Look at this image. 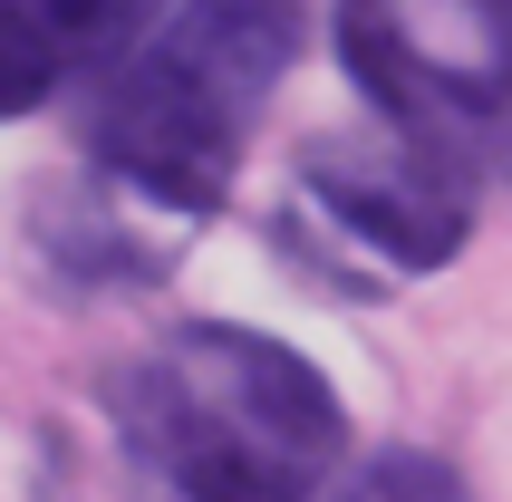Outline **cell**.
<instances>
[{"instance_id":"obj_1","label":"cell","mask_w":512,"mask_h":502,"mask_svg":"<svg viewBox=\"0 0 512 502\" xmlns=\"http://www.w3.org/2000/svg\"><path fill=\"white\" fill-rule=\"evenodd\" d=\"M300 39L310 0H174V20H155L107 78L87 116V165L39 223L58 271L97 290L165 280L223 213Z\"/></svg>"},{"instance_id":"obj_2","label":"cell","mask_w":512,"mask_h":502,"mask_svg":"<svg viewBox=\"0 0 512 502\" xmlns=\"http://www.w3.org/2000/svg\"><path fill=\"white\" fill-rule=\"evenodd\" d=\"M107 454L145 502H310L348 464V406L290 338L184 319L107 377Z\"/></svg>"},{"instance_id":"obj_3","label":"cell","mask_w":512,"mask_h":502,"mask_svg":"<svg viewBox=\"0 0 512 502\" xmlns=\"http://www.w3.org/2000/svg\"><path fill=\"white\" fill-rule=\"evenodd\" d=\"M464 232H474V194L435 155L397 145L387 126L310 136L271 203V251L300 261L339 300H397V290L435 280L464 251Z\"/></svg>"},{"instance_id":"obj_4","label":"cell","mask_w":512,"mask_h":502,"mask_svg":"<svg viewBox=\"0 0 512 502\" xmlns=\"http://www.w3.org/2000/svg\"><path fill=\"white\" fill-rule=\"evenodd\" d=\"M339 58L397 145L512 194V0H339Z\"/></svg>"},{"instance_id":"obj_5","label":"cell","mask_w":512,"mask_h":502,"mask_svg":"<svg viewBox=\"0 0 512 502\" xmlns=\"http://www.w3.org/2000/svg\"><path fill=\"white\" fill-rule=\"evenodd\" d=\"M165 20V0H0V126L97 78Z\"/></svg>"},{"instance_id":"obj_6","label":"cell","mask_w":512,"mask_h":502,"mask_svg":"<svg viewBox=\"0 0 512 502\" xmlns=\"http://www.w3.org/2000/svg\"><path fill=\"white\" fill-rule=\"evenodd\" d=\"M310 502H474V493H464V474L445 464V454L397 445V454H368V464H348V474H339V483H319Z\"/></svg>"}]
</instances>
